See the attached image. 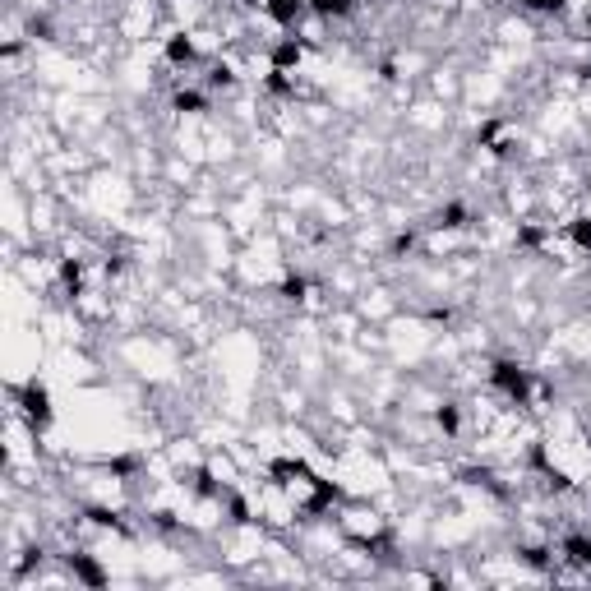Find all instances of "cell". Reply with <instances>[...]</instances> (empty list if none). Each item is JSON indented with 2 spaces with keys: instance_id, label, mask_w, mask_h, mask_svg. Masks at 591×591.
<instances>
[{
  "instance_id": "1",
  "label": "cell",
  "mask_w": 591,
  "mask_h": 591,
  "mask_svg": "<svg viewBox=\"0 0 591 591\" xmlns=\"http://www.w3.org/2000/svg\"><path fill=\"white\" fill-rule=\"evenodd\" d=\"M531 370L518 361H490V388H495L499 398H508L513 407H527L531 402Z\"/></svg>"
},
{
  "instance_id": "2",
  "label": "cell",
  "mask_w": 591,
  "mask_h": 591,
  "mask_svg": "<svg viewBox=\"0 0 591 591\" xmlns=\"http://www.w3.org/2000/svg\"><path fill=\"white\" fill-rule=\"evenodd\" d=\"M19 411H24V421H28V430L33 435H42L51 425V393H47V384H37V379H28L24 388H19Z\"/></svg>"
},
{
  "instance_id": "3",
  "label": "cell",
  "mask_w": 591,
  "mask_h": 591,
  "mask_svg": "<svg viewBox=\"0 0 591 591\" xmlns=\"http://www.w3.org/2000/svg\"><path fill=\"white\" fill-rule=\"evenodd\" d=\"M65 568H70L74 582H84L88 591H102L111 582V573L102 568V559L97 555H84V550H74V555H65Z\"/></svg>"
},
{
  "instance_id": "4",
  "label": "cell",
  "mask_w": 591,
  "mask_h": 591,
  "mask_svg": "<svg viewBox=\"0 0 591 591\" xmlns=\"http://www.w3.org/2000/svg\"><path fill=\"white\" fill-rule=\"evenodd\" d=\"M305 485H310V499L301 504V513H305V518H319V513H328V508H333V504L342 499V485L324 481V476H310Z\"/></svg>"
},
{
  "instance_id": "5",
  "label": "cell",
  "mask_w": 591,
  "mask_h": 591,
  "mask_svg": "<svg viewBox=\"0 0 591 591\" xmlns=\"http://www.w3.org/2000/svg\"><path fill=\"white\" fill-rule=\"evenodd\" d=\"M301 61H305V42H301V37H278V42L268 47V70L296 74V70H301Z\"/></svg>"
},
{
  "instance_id": "6",
  "label": "cell",
  "mask_w": 591,
  "mask_h": 591,
  "mask_svg": "<svg viewBox=\"0 0 591 591\" xmlns=\"http://www.w3.org/2000/svg\"><path fill=\"white\" fill-rule=\"evenodd\" d=\"M264 14L278 28H296L301 14H310V0H264Z\"/></svg>"
},
{
  "instance_id": "7",
  "label": "cell",
  "mask_w": 591,
  "mask_h": 591,
  "mask_svg": "<svg viewBox=\"0 0 591 591\" xmlns=\"http://www.w3.org/2000/svg\"><path fill=\"white\" fill-rule=\"evenodd\" d=\"M559 555L573 568H591V536L587 531H568L564 541H559Z\"/></svg>"
},
{
  "instance_id": "8",
  "label": "cell",
  "mask_w": 591,
  "mask_h": 591,
  "mask_svg": "<svg viewBox=\"0 0 591 591\" xmlns=\"http://www.w3.org/2000/svg\"><path fill=\"white\" fill-rule=\"evenodd\" d=\"M162 56H167V65H176V70H190V65L199 61V51H194V42L185 33H171L167 47H162Z\"/></svg>"
},
{
  "instance_id": "9",
  "label": "cell",
  "mask_w": 591,
  "mask_h": 591,
  "mask_svg": "<svg viewBox=\"0 0 591 591\" xmlns=\"http://www.w3.org/2000/svg\"><path fill=\"white\" fill-rule=\"evenodd\" d=\"M268 476H273L278 485H287V481H296V476L310 481L314 471H310V462H305V458H278V462H268Z\"/></svg>"
},
{
  "instance_id": "10",
  "label": "cell",
  "mask_w": 591,
  "mask_h": 591,
  "mask_svg": "<svg viewBox=\"0 0 591 591\" xmlns=\"http://www.w3.org/2000/svg\"><path fill=\"white\" fill-rule=\"evenodd\" d=\"M171 111H181V116H204L208 93H199V88H181V93L171 97Z\"/></svg>"
},
{
  "instance_id": "11",
  "label": "cell",
  "mask_w": 591,
  "mask_h": 591,
  "mask_svg": "<svg viewBox=\"0 0 591 591\" xmlns=\"http://www.w3.org/2000/svg\"><path fill=\"white\" fill-rule=\"evenodd\" d=\"M61 287L65 296H84V259H61Z\"/></svg>"
},
{
  "instance_id": "12",
  "label": "cell",
  "mask_w": 591,
  "mask_h": 591,
  "mask_svg": "<svg viewBox=\"0 0 591 591\" xmlns=\"http://www.w3.org/2000/svg\"><path fill=\"white\" fill-rule=\"evenodd\" d=\"M351 10H356V0H310L314 19H347Z\"/></svg>"
},
{
  "instance_id": "13",
  "label": "cell",
  "mask_w": 591,
  "mask_h": 591,
  "mask_svg": "<svg viewBox=\"0 0 591 591\" xmlns=\"http://www.w3.org/2000/svg\"><path fill=\"white\" fill-rule=\"evenodd\" d=\"M84 518H88V522H93V527H111V531H130V527H125V522H121V513H111V508H97V504H88V508H84Z\"/></svg>"
},
{
  "instance_id": "14",
  "label": "cell",
  "mask_w": 591,
  "mask_h": 591,
  "mask_svg": "<svg viewBox=\"0 0 591 591\" xmlns=\"http://www.w3.org/2000/svg\"><path fill=\"white\" fill-rule=\"evenodd\" d=\"M564 231H568V241H573V250L591 254V218H573Z\"/></svg>"
},
{
  "instance_id": "15",
  "label": "cell",
  "mask_w": 591,
  "mask_h": 591,
  "mask_svg": "<svg viewBox=\"0 0 591 591\" xmlns=\"http://www.w3.org/2000/svg\"><path fill=\"white\" fill-rule=\"evenodd\" d=\"M194 495H199V499H222V485H218V476H213L208 467L194 471Z\"/></svg>"
},
{
  "instance_id": "16",
  "label": "cell",
  "mask_w": 591,
  "mask_h": 591,
  "mask_svg": "<svg viewBox=\"0 0 591 591\" xmlns=\"http://www.w3.org/2000/svg\"><path fill=\"white\" fill-rule=\"evenodd\" d=\"M467 218H471V213H467V204H444V208H439V227H444V231L467 227Z\"/></svg>"
},
{
  "instance_id": "17",
  "label": "cell",
  "mask_w": 591,
  "mask_h": 591,
  "mask_svg": "<svg viewBox=\"0 0 591 591\" xmlns=\"http://www.w3.org/2000/svg\"><path fill=\"white\" fill-rule=\"evenodd\" d=\"M435 425L444 430V435H458V430H462V411L453 407V402H444V407L435 411Z\"/></svg>"
},
{
  "instance_id": "18",
  "label": "cell",
  "mask_w": 591,
  "mask_h": 591,
  "mask_svg": "<svg viewBox=\"0 0 591 591\" xmlns=\"http://www.w3.org/2000/svg\"><path fill=\"white\" fill-rule=\"evenodd\" d=\"M264 88L273 97H296V84L287 79V70H268V79H264Z\"/></svg>"
},
{
  "instance_id": "19",
  "label": "cell",
  "mask_w": 591,
  "mask_h": 591,
  "mask_svg": "<svg viewBox=\"0 0 591 591\" xmlns=\"http://www.w3.org/2000/svg\"><path fill=\"white\" fill-rule=\"evenodd\" d=\"M227 513L236 527H250V499L245 495H227Z\"/></svg>"
},
{
  "instance_id": "20",
  "label": "cell",
  "mask_w": 591,
  "mask_h": 591,
  "mask_svg": "<svg viewBox=\"0 0 591 591\" xmlns=\"http://www.w3.org/2000/svg\"><path fill=\"white\" fill-rule=\"evenodd\" d=\"M518 5L531 14H564L568 10V0H518Z\"/></svg>"
},
{
  "instance_id": "21",
  "label": "cell",
  "mask_w": 591,
  "mask_h": 591,
  "mask_svg": "<svg viewBox=\"0 0 591 591\" xmlns=\"http://www.w3.org/2000/svg\"><path fill=\"white\" fill-rule=\"evenodd\" d=\"M305 291H310V282H305L301 273H291V278L282 282V301H305Z\"/></svg>"
},
{
  "instance_id": "22",
  "label": "cell",
  "mask_w": 591,
  "mask_h": 591,
  "mask_svg": "<svg viewBox=\"0 0 591 591\" xmlns=\"http://www.w3.org/2000/svg\"><path fill=\"white\" fill-rule=\"evenodd\" d=\"M518 245H522V250H541V245H545V231H541V227H522V231H518Z\"/></svg>"
},
{
  "instance_id": "23",
  "label": "cell",
  "mask_w": 591,
  "mask_h": 591,
  "mask_svg": "<svg viewBox=\"0 0 591 591\" xmlns=\"http://www.w3.org/2000/svg\"><path fill=\"white\" fill-rule=\"evenodd\" d=\"M522 564H531V568H550V550H541V545H527V550H522Z\"/></svg>"
},
{
  "instance_id": "24",
  "label": "cell",
  "mask_w": 591,
  "mask_h": 591,
  "mask_svg": "<svg viewBox=\"0 0 591 591\" xmlns=\"http://www.w3.org/2000/svg\"><path fill=\"white\" fill-rule=\"evenodd\" d=\"M107 471L111 476H134V471H139V458H111Z\"/></svg>"
},
{
  "instance_id": "25",
  "label": "cell",
  "mask_w": 591,
  "mask_h": 591,
  "mask_svg": "<svg viewBox=\"0 0 591 591\" xmlns=\"http://www.w3.org/2000/svg\"><path fill=\"white\" fill-rule=\"evenodd\" d=\"M236 84V74L227 70V65H213V74H208V88H231Z\"/></svg>"
},
{
  "instance_id": "26",
  "label": "cell",
  "mask_w": 591,
  "mask_h": 591,
  "mask_svg": "<svg viewBox=\"0 0 591 591\" xmlns=\"http://www.w3.org/2000/svg\"><path fill=\"white\" fill-rule=\"evenodd\" d=\"M411 245H416V231H402L398 241H393V254H411Z\"/></svg>"
},
{
  "instance_id": "27",
  "label": "cell",
  "mask_w": 591,
  "mask_h": 591,
  "mask_svg": "<svg viewBox=\"0 0 591 591\" xmlns=\"http://www.w3.org/2000/svg\"><path fill=\"white\" fill-rule=\"evenodd\" d=\"M587 33H591V10H587Z\"/></svg>"
},
{
  "instance_id": "28",
  "label": "cell",
  "mask_w": 591,
  "mask_h": 591,
  "mask_svg": "<svg viewBox=\"0 0 591 591\" xmlns=\"http://www.w3.org/2000/svg\"><path fill=\"white\" fill-rule=\"evenodd\" d=\"M587 194H591V176H587Z\"/></svg>"
}]
</instances>
